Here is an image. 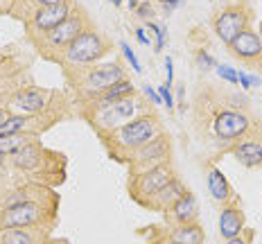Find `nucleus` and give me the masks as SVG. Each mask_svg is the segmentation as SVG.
Instances as JSON below:
<instances>
[{"instance_id": "nucleus-31", "label": "nucleus", "mask_w": 262, "mask_h": 244, "mask_svg": "<svg viewBox=\"0 0 262 244\" xmlns=\"http://www.w3.org/2000/svg\"><path fill=\"white\" fill-rule=\"evenodd\" d=\"M158 95H161V100H163V104H165L167 108H174V97H172V91L167 88L165 84L158 88Z\"/></svg>"}, {"instance_id": "nucleus-1", "label": "nucleus", "mask_w": 262, "mask_h": 244, "mask_svg": "<svg viewBox=\"0 0 262 244\" xmlns=\"http://www.w3.org/2000/svg\"><path fill=\"white\" fill-rule=\"evenodd\" d=\"M158 134H161V129H158V120L154 116H138L131 122L108 131V140H111L113 147H118V149L136 151L138 147H143L145 143H149Z\"/></svg>"}, {"instance_id": "nucleus-16", "label": "nucleus", "mask_w": 262, "mask_h": 244, "mask_svg": "<svg viewBox=\"0 0 262 244\" xmlns=\"http://www.w3.org/2000/svg\"><path fill=\"white\" fill-rule=\"evenodd\" d=\"M208 190L212 194V199L220 204H228L233 199V190H231V183L228 179L224 176V172L220 167H210L208 172Z\"/></svg>"}, {"instance_id": "nucleus-10", "label": "nucleus", "mask_w": 262, "mask_h": 244, "mask_svg": "<svg viewBox=\"0 0 262 244\" xmlns=\"http://www.w3.org/2000/svg\"><path fill=\"white\" fill-rule=\"evenodd\" d=\"M70 16V5L61 0V3H54V5H46V7H39L34 12V18L32 23L39 32H52L54 27H59L66 18Z\"/></svg>"}, {"instance_id": "nucleus-27", "label": "nucleus", "mask_w": 262, "mask_h": 244, "mask_svg": "<svg viewBox=\"0 0 262 244\" xmlns=\"http://www.w3.org/2000/svg\"><path fill=\"white\" fill-rule=\"evenodd\" d=\"M196 66L201 70H210V68H215V59H212L206 50H199L196 52Z\"/></svg>"}, {"instance_id": "nucleus-30", "label": "nucleus", "mask_w": 262, "mask_h": 244, "mask_svg": "<svg viewBox=\"0 0 262 244\" xmlns=\"http://www.w3.org/2000/svg\"><path fill=\"white\" fill-rule=\"evenodd\" d=\"M136 14H138L143 20H149L151 14H154V7H151V3H147L145 0V3H140L138 7H136Z\"/></svg>"}, {"instance_id": "nucleus-12", "label": "nucleus", "mask_w": 262, "mask_h": 244, "mask_svg": "<svg viewBox=\"0 0 262 244\" xmlns=\"http://www.w3.org/2000/svg\"><path fill=\"white\" fill-rule=\"evenodd\" d=\"M81 32H84V18H81L79 14L77 16L70 14L59 27L48 32V41H50V46H54V48H68Z\"/></svg>"}, {"instance_id": "nucleus-11", "label": "nucleus", "mask_w": 262, "mask_h": 244, "mask_svg": "<svg viewBox=\"0 0 262 244\" xmlns=\"http://www.w3.org/2000/svg\"><path fill=\"white\" fill-rule=\"evenodd\" d=\"M228 48H231V52L235 54L237 59H242V61H255V59H262V36L258 34V32L249 30V27Z\"/></svg>"}, {"instance_id": "nucleus-26", "label": "nucleus", "mask_w": 262, "mask_h": 244, "mask_svg": "<svg viewBox=\"0 0 262 244\" xmlns=\"http://www.w3.org/2000/svg\"><path fill=\"white\" fill-rule=\"evenodd\" d=\"M120 48H122V52H124V57H127V61L131 63V68H134V73H143V66H140V61H138V57H136V52L131 50V46L129 43H120Z\"/></svg>"}, {"instance_id": "nucleus-37", "label": "nucleus", "mask_w": 262, "mask_h": 244, "mask_svg": "<svg viewBox=\"0 0 262 244\" xmlns=\"http://www.w3.org/2000/svg\"><path fill=\"white\" fill-rule=\"evenodd\" d=\"M32 3H36L39 7H46V5H54V3H61V0H32Z\"/></svg>"}, {"instance_id": "nucleus-14", "label": "nucleus", "mask_w": 262, "mask_h": 244, "mask_svg": "<svg viewBox=\"0 0 262 244\" xmlns=\"http://www.w3.org/2000/svg\"><path fill=\"white\" fill-rule=\"evenodd\" d=\"M196 199H194V194H190V192H185L181 194V197L174 202L170 208H167V213H170V219L174 221L177 226H181V224H190V221H194V217H196Z\"/></svg>"}, {"instance_id": "nucleus-15", "label": "nucleus", "mask_w": 262, "mask_h": 244, "mask_svg": "<svg viewBox=\"0 0 262 244\" xmlns=\"http://www.w3.org/2000/svg\"><path fill=\"white\" fill-rule=\"evenodd\" d=\"M185 192H188V190L183 188V183L179 181V179H172L167 186H163L156 194H151L149 202H147V206H151V208H156V210H167Z\"/></svg>"}, {"instance_id": "nucleus-23", "label": "nucleus", "mask_w": 262, "mask_h": 244, "mask_svg": "<svg viewBox=\"0 0 262 244\" xmlns=\"http://www.w3.org/2000/svg\"><path fill=\"white\" fill-rule=\"evenodd\" d=\"M23 145H27V138L23 134H0V151L5 154H14Z\"/></svg>"}, {"instance_id": "nucleus-33", "label": "nucleus", "mask_w": 262, "mask_h": 244, "mask_svg": "<svg viewBox=\"0 0 262 244\" xmlns=\"http://www.w3.org/2000/svg\"><path fill=\"white\" fill-rule=\"evenodd\" d=\"M165 75H167V79H165V86H167V88H172V79H174V68H172V57H167V59H165Z\"/></svg>"}, {"instance_id": "nucleus-3", "label": "nucleus", "mask_w": 262, "mask_h": 244, "mask_svg": "<svg viewBox=\"0 0 262 244\" xmlns=\"http://www.w3.org/2000/svg\"><path fill=\"white\" fill-rule=\"evenodd\" d=\"M104 50V39L95 30H84L68 48H63V59L73 66H81V63H91L100 59Z\"/></svg>"}, {"instance_id": "nucleus-28", "label": "nucleus", "mask_w": 262, "mask_h": 244, "mask_svg": "<svg viewBox=\"0 0 262 244\" xmlns=\"http://www.w3.org/2000/svg\"><path fill=\"white\" fill-rule=\"evenodd\" d=\"M217 68V75H220L222 79H226V81H231V84H237V70L235 68H231V66H215Z\"/></svg>"}, {"instance_id": "nucleus-25", "label": "nucleus", "mask_w": 262, "mask_h": 244, "mask_svg": "<svg viewBox=\"0 0 262 244\" xmlns=\"http://www.w3.org/2000/svg\"><path fill=\"white\" fill-rule=\"evenodd\" d=\"M147 25H149V30L156 34V43H154L156 52H161L163 48H165V39H167V30H165V25H156V23H149V20H147Z\"/></svg>"}, {"instance_id": "nucleus-29", "label": "nucleus", "mask_w": 262, "mask_h": 244, "mask_svg": "<svg viewBox=\"0 0 262 244\" xmlns=\"http://www.w3.org/2000/svg\"><path fill=\"white\" fill-rule=\"evenodd\" d=\"M237 84L242 86L244 91H249V88H253V86L260 84V77H255V75H247V73H239L237 75Z\"/></svg>"}, {"instance_id": "nucleus-40", "label": "nucleus", "mask_w": 262, "mask_h": 244, "mask_svg": "<svg viewBox=\"0 0 262 244\" xmlns=\"http://www.w3.org/2000/svg\"><path fill=\"white\" fill-rule=\"evenodd\" d=\"M108 3H113V5H122V0H108Z\"/></svg>"}, {"instance_id": "nucleus-24", "label": "nucleus", "mask_w": 262, "mask_h": 244, "mask_svg": "<svg viewBox=\"0 0 262 244\" xmlns=\"http://www.w3.org/2000/svg\"><path fill=\"white\" fill-rule=\"evenodd\" d=\"M25 124H27L25 116H9L7 122H5L3 129H0V134H20Z\"/></svg>"}, {"instance_id": "nucleus-34", "label": "nucleus", "mask_w": 262, "mask_h": 244, "mask_svg": "<svg viewBox=\"0 0 262 244\" xmlns=\"http://www.w3.org/2000/svg\"><path fill=\"white\" fill-rule=\"evenodd\" d=\"M143 91H145V95L151 100V104H163V100H161V95H158V91H154L151 86H145Z\"/></svg>"}, {"instance_id": "nucleus-17", "label": "nucleus", "mask_w": 262, "mask_h": 244, "mask_svg": "<svg viewBox=\"0 0 262 244\" xmlns=\"http://www.w3.org/2000/svg\"><path fill=\"white\" fill-rule=\"evenodd\" d=\"M235 159L242 163L244 167H258L262 165V143L260 140H244L233 149Z\"/></svg>"}, {"instance_id": "nucleus-20", "label": "nucleus", "mask_w": 262, "mask_h": 244, "mask_svg": "<svg viewBox=\"0 0 262 244\" xmlns=\"http://www.w3.org/2000/svg\"><path fill=\"white\" fill-rule=\"evenodd\" d=\"M134 91H136L134 84L127 81V79H122V81H118V84H113L106 93H102L100 97H97L95 104H111V102H118V100H122V97L134 95Z\"/></svg>"}, {"instance_id": "nucleus-6", "label": "nucleus", "mask_w": 262, "mask_h": 244, "mask_svg": "<svg viewBox=\"0 0 262 244\" xmlns=\"http://www.w3.org/2000/svg\"><path fill=\"white\" fill-rule=\"evenodd\" d=\"M167 156H170V140L163 134L154 136L149 143H145L143 147H138L134 151V167L138 172H145L149 167H156L161 163H167Z\"/></svg>"}, {"instance_id": "nucleus-41", "label": "nucleus", "mask_w": 262, "mask_h": 244, "mask_svg": "<svg viewBox=\"0 0 262 244\" xmlns=\"http://www.w3.org/2000/svg\"><path fill=\"white\" fill-rule=\"evenodd\" d=\"M5 156H7V154H5V151H0V163L5 161Z\"/></svg>"}, {"instance_id": "nucleus-8", "label": "nucleus", "mask_w": 262, "mask_h": 244, "mask_svg": "<svg viewBox=\"0 0 262 244\" xmlns=\"http://www.w3.org/2000/svg\"><path fill=\"white\" fill-rule=\"evenodd\" d=\"M43 208L34 202H23L12 208H5L0 213V226L3 229H30L36 221H41Z\"/></svg>"}, {"instance_id": "nucleus-22", "label": "nucleus", "mask_w": 262, "mask_h": 244, "mask_svg": "<svg viewBox=\"0 0 262 244\" xmlns=\"http://www.w3.org/2000/svg\"><path fill=\"white\" fill-rule=\"evenodd\" d=\"M0 244H34V235L27 229H0Z\"/></svg>"}, {"instance_id": "nucleus-38", "label": "nucleus", "mask_w": 262, "mask_h": 244, "mask_svg": "<svg viewBox=\"0 0 262 244\" xmlns=\"http://www.w3.org/2000/svg\"><path fill=\"white\" fill-rule=\"evenodd\" d=\"M7 118H9V116H7V111H3V108H0V129H3V124L7 122Z\"/></svg>"}, {"instance_id": "nucleus-39", "label": "nucleus", "mask_w": 262, "mask_h": 244, "mask_svg": "<svg viewBox=\"0 0 262 244\" xmlns=\"http://www.w3.org/2000/svg\"><path fill=\"white\" fill-rule=\"evenodd\" d=\"M127 3H129V9H134V12H136V7L140 5V0H127Z\"/></svg>"}, {"instance_id": "nucleus-35", "label": "nucleus", "mask_w": 262, "mask_h": 244, "mask_svg": "<svg viewBox=\"0 0 262 244\" xmlns=\"http://www.w3.org/2000/svg\"><path fill=\"white\" fill-rule=\"evenodd\" d=\"M136 39H138L140 46H149V36H147L145 27H138V30H136Z\"/></svg>"}, {"instance_id": "nucleus-21", "label": "nucleus", "mask_w": 262, "mask_h": 244, "mask_svg": "<svg viewBox=\"0 0 262 244\" xmlns=\"http://www.w3.org/2000/svg\"><path fill=\"white\" fill-rule=\"evenodd\" d=\"M39 159H41V151H39L36 145H32V143H27L20 149L14 151V163L18 167H25V170L27 167H34L36 163H39Z\"/></svg>"}, {"instance_id": "nucleus-19", "label": "nucleus", "mask_w": 262, "mask_h": 244, "mask_svg": "<svg viewBox=\"0 0 262 244\" xmlns=\"http://www.w3.org/2000/svg\"><path fill=\"white\" fill-rule=\"evenodd\" d=\"M14 106L23 113H36L46 106V93L41 91H23L14 97Z\"/></svg>"}, {"instance_id": "nucleus-36", "label": "nucleus", "mask_w": 262, "mask_h": 244, "mask_svg": "<svg viewBox=\"0 0 262 244\" xmlns=\"http://www.w3.org/2000/svg\"><path fill=\"white\" fill-rule=\"evenodd\" d=\"M158 3H161L165 9H174L179 3H181V0H158Z\"/></svg>"}, {"instance_id": "nucleus-9", "label": "nucleus", "mask_w": 262, "mask_h": 244, "mask_svg": "<svg viewBox=\"0 0 262 244\" xmlns=\"http://www.w3.org/2000/svg\"><path fill=\"white\" fill-rule=\"evenodd\" d=\"M212 127H215L217 138L235 140V138H239V136H244L249 131L251 120L239 111H222L220 116L215 118V124H212Z\"/></svg>"}, {"instance_id": "nucleus-4", "label": "nucleus", "mask_w": 262, "mask_h": 244, "mask_svg": "<svg viewBox=\"0 0 262 244\" xmlns=\"http://www.w3.org/2000/svg\"><path fill=\"white\" fill-rule=\"evenodd\" d=\"M247 27H249V12L244 7H226L215 18V34L226 46H231Z\"/></svg>"}, {"instance_id": "nucleus-13", "label": "nucleus", "mask_w": 262, "mask_h": 244, "mask_svg": "<svg viewBox=\"0 0 262 244\" xmlns=\"http://www.w3.org/2000/svg\"><path fill=\"white\" fill-rule=\"evenodd\" d=\"M244 231V213L237 204H224L220 213V235L224 240H233Z\"/></svg>"}, {"instance_id": "nucleus-18", "label": "nucleus", "mask_w": 262, "mask_h": 244, "mask_svg": "<svg viewBox=\"0 0 262 244\" xmlns=\"http://www.w3.org/2000/svg\"><path fill=\"white\" fill-rule=\"evenodd\" d=\"M170 242L172 244H204V229L199 224H194V221L181 224L172 231Z\"/></svg>"}, {"instance_id": "nucleus-2", "label": "nucleus", "mask_w": 262, "mask_h": 244, "mask_svg": "<svg viewBox=\"0 0 262 244\" xmlns=\"http://www.w3.org/2000/svg\"><path fill=\"white\" fill-rule=\"evenodd\" d=\"M134 118H138V102L131 95L111 102V104H95V124L104 131H113V129L131 122Z\"/></svg>"}, {"instance_id": "nucleus-5", "label": "nucleus", "mask_w": 262, "mask_h": 244, "mask_svg": "<svg viewBox=\"0 0 262 244\" xmlns=\"http://www.w3.org/2000/svg\"><path fill=\"white\" fill-rule=\"evenodd\" d=\"M124 79V73L118 63H106V66L93 68L89 75L81 81V91L89 97H100L102 93H106L113 84Z\"/></svg>"}, {"instance_id": "nucleus-7", "label": "nucleus", "mask_w": 262, "mask_h": 244, "mask_svg": "<svg viewBox=\"0 0 262 244\" xmlns=\"http://www.w3.org/2000/svg\"><path fill=\"white\" fill-rule=\"evenodd\" d=\"M174 179V170L170 163H161L156 167H149L145 172H138L134 181V192L136 197H151L156 194L163 186H167Z\"/></svg>"}, {"instance_id": "nucleus-32", "label": "nucleus", "mask_w": 262, "mask_h": 244, "mask_svg": "<svg viewBox=\"0 0 262 244\" xmlns=\"http://www.w3.org/2000/svg\"><path fill=\"white\" fill-rule=\"evenodd\" d=\"M251 240H253V233L247 231V233H239L237 237H233V240H226V244H251Z\"/></svg>"}]
</instances>
